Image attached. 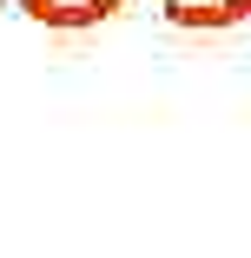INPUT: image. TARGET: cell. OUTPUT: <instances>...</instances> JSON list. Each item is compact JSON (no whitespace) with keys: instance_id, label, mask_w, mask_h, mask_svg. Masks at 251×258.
Segmentation results:
<instances>
[{"instance_id":"2","label":"cell","mask_w":251,"mask_h":258,"mask_svg":"<svg viewBox=\"0 0 251 258\" xmlns=\"http://www.w3.org/2000/svg\"><path fill=\"white\" fill-rule=\"evenodd\" d=\"M159 14L185 33H231V27L251 20V0H165Z\"/></svg>"},{"instance_id":"1","label":"cell","mask_w":251,"mask_h":258,"mask_svg":"<svg viewBox=\"0 0 251 258\" xmlns=\"http://www.w3.org/2000/svg\"><path fill=\"white\" fill-rule=\"evenodd\" d=\"M14 7L46 33H86V27H106L126 0H14Z\"/></svg>"}]
</instances>
